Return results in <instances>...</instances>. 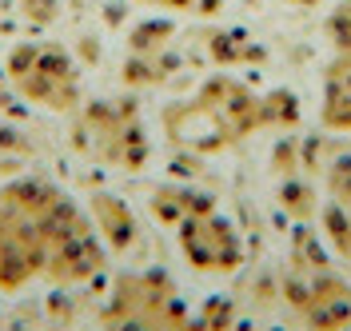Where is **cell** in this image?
I'll return each mask as SVG.
<instances>
[{
  "label": "cell",
  "mask_w": 351,
  "mask_h": 331,
  "mask_svg": "<svg viewBox=\"0 0 351 331\" xmlns=\"http://www.w3.org/2000/svg\"><path fill=\"white\" fill-rule=\"evenodd\" d=\"M324 124L335 132L351 128V60L339 56L328 68V84H324Z\"/></svg>",
  "instance_id": "3"
},
{
  "label": "cell",
  "mask_w": 351,
  "mask_h": 331,
  "mask_svg": "<svg viewBox=\"0 0 351 331\" xmlns=\"http://www.w3.org/2000/svg\"><path fill=\"white\" fill-rule=\"evenodd\" d=\"M291 4H315V0H291Z\"/></svg>",
  "instance_id": "7"
},
{
  "label": "cell",
  "mask_w": 351,
  "mask_h": 331,
  "mask_svg": "<svg viewBox=\"0 0 351 331\" xmlns=\"http://www.w3.org/2000/svg\"><path fill=\"white\" fill-rule=\"evenodd\" d=\"M180 247H184V256L196 267H204V271H232V267L243 260L232 223L219 220L216 212H208V204H204V208H192V212L180 220Z\"/></svg>",
  "instance_id": "2"
},
{
  "label": "cell",
  "mask_w": 351,
  "mask_h": 331,
  "mask_svg": "<svg viewBox=\"0 0 351 331\" xmlns=\"http://www.w3.org/2000/svg\"><path fill=\"white\" fill-rule=\"evenodd\" d=\"M24 12H28L36 24H44V21H52V12H56V0H24Z\"/></svg>",
  "instance_id": "6"
},
{
  "label": "cell",
  "mask_w": 351,
  "mask_h": 331,
  "mask_svg": "<svg viewBox=\"0 0 351 331\" xmlns=\"http://www.w3.org/2000/svg\"><path fill=\"white\" fill-rule=\"evenodd\" d=\"M96 216L104 220V232H108V240L116 243V247H128L132 236H136V223H132V216L124 212V204H116V199H108V196H96Z\"/></svg>",
  "instance_id": "4"
},
{
  "label": "cell",
  "mask_w": 351,
  "mask_h": 331,
  "mask_svg": "<svg viewBox=\"0 0 351 331\" xmlns=\"http://www.w3.org/2000/svg\"><path fill=\"white\" fill-rule=\"evenodd\" d=\"M8 76L24 100L52 112H68L80 100V80L64 48L56 45H21L8 60Z\"/></svg>",
  "instance_id": "1"
},
{
  "label": "cell",
  "mask_w": 351,
  "mask_h": 331,
  "mask_svg": "<svg viewBox=\"0 0 351 331\" xmlns=\"http://www.w3.org/2000/svg\"><path fill=\"white\" fill-rule=\"evenodd\" d=\"M328 36H331V45H335V52L351 60V0H339V4L331 8Z\"/></svg>",
  "instance_id": "5"
}]
</instances>
